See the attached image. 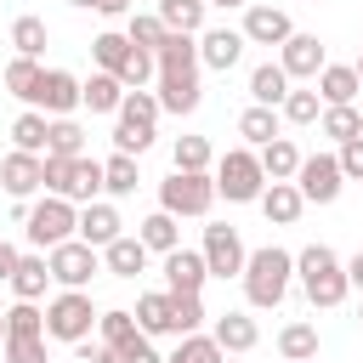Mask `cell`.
I'll return each instance as SVG.
<instances>
[{"label": "cell", "instance_id": "cell-1", "mask_svg": "<svg viewBox=\"0 0 363 363\" xmlns=\"http://www.w3.org/2000/svg\"><path fill=\"white\" fill-rule=\"evenodd\" d=\"M289 284H295V255L289 250H278V244L250 250V261H244V301L255 312H272L289 295Z\"/></svg>", "mask_w": 363, "mask_h": 363}, {"label": "cell", "instance_id": "cell-2", "mask_svg": "<svg viewBox=\"0 0 363 363\" xmlns=\"http://www.w3.org/2000/svg\"><path fill=\"white\" fill-rule=\"evenodd\" d=\"M295 278H301V289H306V301H312L318 312H329V306H340V301L352 295L346 261H340L329 244H306V250L295 255Z\"/></svg>", "mask_w": 363, "mask_h": 363}, {"label": "cell", "instance_id": "cell-3", "mask_svg": "<svg viewBox=\"0 0 363 363\" xmlns=\"http://www.w3.org/2000/svg\"><path fill=\"white\" fill-rule=\"evenodd\" d=\"M23 233H28V244H34V250H57V244L79 238V204H74V199H62V193H45L40 204H28V210H23Z\"/></svg>", "mask_w": 363, "mask_h": 363}, {"label": "cell", "instance_id": "cell-4", "mask_svg": "<svg viewBox=\"0 0 363 363\" xmlns=\"http://www.w3.org/2000/svg\"><path fill=\"white\" fill-rule=\"evenodd\" d=\"M216 193L227 204H255L267 193V170H261V153L244 142V147H227L216 159Z\"/></svg>", "mask_w": 363, "mask_h": 363}, {"label": "cell", "instance_id": "cell-5", "mask_svg": "<svg viewBox=\"0 0 363 363\" xmlns=\"http://www.w3.org/2000/svg\"><path fill=\"white\" fill-rule=\"evenodd\" d=\"M96 301L85 295V289H62V295H51V306H45V340H62V346H79V340H91L96 335Z\"/></svg>", "mask_w": 363, "mask_h": 363}, {"label": "cell", "instance_id": "cell-6", "mask_svg": "<svg viewBox=\"0 0 363 363\" xmlns=\"http://www.w3.org/2000/svg\"><path fill=\"white\" fill-rule=\"evenodd\" d=\"M216 199H221L216 170H170L159 182V210H170V216H210Z\"/></svg>", "mask_w": 363, "mask_h": 363}, {"label": "cell", "instance_id": "cell-7", "mask_svg": "<svg viewBox=\"0 0 363 363\" xmlns=\"http://www.w3.org/2000/svg\"><path fill=\"white\" fill-rule=\"evenodd\" d=\"M45 261H51V278H57L62 289H85V284L102 272V250L85 244V238H68V244L45 250Z\"/></svg>", "mask_w": 363, "mask_h": 363}, {"label": "cell", "instance_id": "cell-8", "mask_svg": "<svg viewBox=\"0 0 363 363\" xmlns=\"http://www.w3.org/2000/svg\"><path fill=\"white\" fill-rule=\"evenodd\" d=\"M199 250H204V267H210V278H244V261H250V250H244L238 227H227V221H210Z\"/></svg>", "mask_w": 363, "mask_h": 363}, {"label": "cell", "instance_id": "cell-9", "mask_svg": "<svg viewBox=\"0 0 363 363\" xmlns=\"http://www.w3.org/2000/svg\"><path fill=\"white\" fill-rule=\"evenodd\" d=\"M295 187L306 193V204H335L340 187H346V170H340L335 153H306L301 170H295Z\"/></svg>", "mask_w": 363, "mask_h": 363}, {"label": "cell", "instance_id": "cell-10", "mask_svg": "<svg viewBox=\"0 0 363 363\" xmlns=\"http://www.w3.org/2000/svg\"><path fill=\"white\" fill-rule=\"evenodd\" d=\"M278 62H284V74L289 79H318L323 74V62H329V51H323V40L318 34H289L284 45H278Z\"/></svg>", "mask_w": 363, "mask_h": 363}, {"label": "cell", "instance_id": "cell-11", "mask_svg": "<svg viewBox=\"0 0 363 363\" xmlns=\"http://www.w3.org/2000/svg\"><path fill=\"white\" fill-rule=\"evenodd\" d=\"M0 187H6L11 199L40 193V187H45V153H23V147H11V153L0 159Z\"/></svg>", "mask_w": 363, "mask_h": 363}, {"label": "cell", "instance_id": "cell-12", "mask_svg": "<svg viewBox=\"0 0 363 363\" xmlns=\"http://www.w3.org/2000/svg\"><path fill=\"white\" fill-rule=\"evenodd\" d=\"M204 284H210V267H204V250H170L164 255V289L170 295H204Z\"/></svg>", "mask_w": 363, "mask_h": 363}, {"label": "cell", "instance_id": "cell-13", "mask_svg": "<svg viewBox=\"0 0 363 363\" xmlns=\"http://www.w3.org/2000/svg\"><path fill=\"white\" fill-rule=\"evenodd\" d=\"M289 34H295V23L284 6H244V40L250 45H284Z\"/></svg>", "mask_w": 363, "mask_h": 363}, {"label": "cell", "instance_id": "cell-14", "mask_svg": "<svg viewBox=\"0 0 363 363\" xmlns=\"http://www.w3.org/2000/svg\"><path fill=\"white\" fill-rule=\"evenodd\" d=\"M244 45H250L244 28H204V34H199V62L216 68V74H227V68L244 57Z\"/></svg>", "mask_w": 363, "mask_h": 363}, {"label": "cell", "instance_id": "cell-15", "mask_svg": "<svg viewBox=\"0 0 363 363\" xmlns=\"http://www.w3.org/2000/svg\"><path fill=\"white\" fill-rule=\"evenodd\" d=\"M34 108H45L51 119L74 113V108H79V79H74L68 68H45V79H40V96H34Z\"/></svg>", "mask_w": 363, "mask_h": 363}, {"label": "cell", "instance_id": "cell-16", "mask_svg": "<svg viewBox=\"0 0 363 363\" xmlns=\"http://www.w3.org/2000/svg\"><path fill=\"white\" fill-rule=\"evenodd\" d=\"M255 204H261V216H267L272 227H295L301 210H306V193H301L295 182H267V193H261Z\"/></svg>", "mask_w": 363, "mask_h": 363}, {"label": "cell", "instance_id": "cell-17", "mask_svg": "<svg viewBox=\"0 0 363 363\" xmlns=\"http://www.w3.org/2000/svg\"><path fill=\"white\" fill-rule=\"evenodd\" d=\"M119 233H125V221H119V210H113L108 199H91V204H79V238H85V244L108 250Z\"/></svg>", "mask_w": 363, "mask_h": 363}, {"label": "cell", "instance_id": "cell-18", "mask_svg": "<svg viewBox=\"0 0 363 363\" xmlns=\"http://www.w3.org/2000/svg\"><path fill=\"white\" fill-rule=\"evenodd\" d=\"M147 255H153V250H147L136 233H119V238L102 250V267H108L113 278H142V272H147Z\"/></svg>", "mask_w": 363, "mask_h": 363}, {"label": "cell", "instance_id": "cell-19", "mask_svg": "<svg viewBox=\"0 0 363 363\" xmlns=\"http://www.w3.org/2000/svg\"><path fill=\"white\" fill-rule=\"evenodd\" d=\"M136 323H142V335H182L176 329V295L170 289H153V295H136Z\"/></svg>", "mask_w": 363, "mask_h": 363}, {"label": "cell", "instance_id": "cell-20", "mask_svg": "<svg viewBox=\"0 0 363 363\" xmlns=\"http://www.w3.org/2000/svg\"><path fill=\"white\" fill-rule=\"evenodd\" d=\"M119 102H125V79H119V74L96 68L91 79H79V108H91V113H119Z\"/></svg>", "mask_w": 363, "mask_h": 363}, {"label": "cell", "instance_id": "cell-21", "mask_svg": "<svg viewBox=\"0 0 363 363\" xmlns=\"http://www.w3.org/2000/svg\"><path fill=\"white\" fill-rule=\"evenodd\" d=\"M199 102H204L199 74H159V108L164 113H193Z\"/></svg>", "mask_w": 363, "mask_h": 363}, {"label": "cell", "instance_id": "cell-22", "mask_svg": "<svg viewBox=\"0 0 363 363\" xmlns=\"http://www.w3.org/2000/svg\"><path fill=\"white\" fill-rule=\"evenodd\" d=\"M312 85H318L323 108H335V102H357V91H363V79H357L352 62H323V74H318Z\"/></svg>", "mask_w": 363, "mask_h": 363}, {"label": "cell", "instance_id": "cell-23", "mask_svg": "<svg viewBox=\"0 0 363 363\" xmlns=\"http://www.w3.org/2000/svg\"><path fill=\"white\" fill-rule=\"evenodd\" d=\"M153 57H159V74H199L204 68L199 62V34H176V28H170V40Z\"/></svg>", "mask_w": 363, "mask_h": 363}, {"label": "cell", "instance_id": "cell-24", "mask_svg": "<svg viewBox=\"0 0 363 363\" xmlns=\"http://www.w3.org/2000/svg\"><path fill=\"white\" fill-rule=\"evenodd\" d=\"M289 91H295V79L284 74V62H261L250 74V102H261V108H284Z\"/></svg>", "mask_w": 363, "mask_h": 363}, {"label": "cell", "instance_id": "cell-25", "mask_svg": "<svg viewBox=\"0 0 363 363\" xmlns=\"http://www.w3.org/2000/svg\"><path fill=\"white\" fill-rule=\"evenodd\" d=\"M45 284H57V278H51L45 250L23 255V261H17V272H11V295H17V301H40V295H45Z\"/></svg>", "mask_w": 363, "mask_h": 363}, {"label": "cell", "instance_id": "cell-26", "mask_svg": "<svg viewBox=\"0 0 363 363\" xmlns=\"http://www.w3.org/2000/svg\"><path fill=\"white\" fill-rule=\"evenodd\" d=\"M210 335L221 340V352H255V340H261V329H255L250 312H221L210 323Z\"/></svg>", "mask_w": 363, "mask_h": 363}, {"label": "cell", "instance_id": "cell-27", "mask_svg": "<svg viewBox=\"0 0 363 363\" xmlns=\"http://www.w3.org/2000/svg\"><path fill=\"white\" fill-rule=\"evenodd\" d=\"M255 153H261L267 182H295V170H301V159H306V153H301L289 136H272V142H267V147H255Z\"/></svg>", "mask_w": 363, "mask_h": 363}, {"label": "cell", "instance_id": "cell-28", "mask_svg": "<svg viewBox=\"0 0 363 363\" xmlns=\"http://www.w3.org/2000/svg\"><path fill=\"white\" fill-rule=\"evenodd\" d=\"M45 136H51V113H45V108H23V113L11 119V147L45 153Z\"/></svg>", "mask_w": 363, "mask_h": 363}, {"label": "cell", "instance_id": "cell-29", "mask_svg": "<svg viewBox=\"0 0 363 363\" xmlns=\"http://www.w3.org/2000/svg\"><path fill=\"white\" fill-rule=\"evenodd\" d=\"M136 238H142L153 255H170V250L182 244V216H170V210H153V216L136 227Z\"/></svg>", "mask_w": 363, "mask_h": 363}, {"label": "cell", "instance_id": "cell-30", "mask_svg": "<svg viewBox=\"0 0 363 363\" xmlns=\"http://www.w3.org/2000/svg\"><path fill=\"white\" fill-rule=\"evenodd\" d=\"M40 79H45L40 57H11V62H6V91H11L17 102H28V108H34V96H40Z\"/></svg>", "mask_w": 363, "mask_h": 363}, {"label": "cell", "instance_id": "cell-31", "mask_svg": "<svg viewBox=\"0 0 363 363\" xmlns=\"http://www.w3.org/2000/svg\"><path fill=\"white\" fill-rule=\"evenodd\" d=\"M278 119H284L278 108H261V102H250V108L238 113V136H244L250 147H267L272 136H284V130H278Z\"/></svg>", "mask_w": 363, "mask_h": 363}, {"label": "cell", "instance_id": "cell-32", "mask_svg": "<svg viewBox=\"0 0 363 363\" xmlns=\"http://www.w3.org/2000/svg\"><path fill=\"white\" fill-rule=\"evenodd\" d=\"M136 182H142L136 153H113V159H102V193H108V199H130Z\"/></svg>", "mask_w": 363, "mask_h": 363}, {"label": "cell", "instance_id": "cell-33", "mask_svg": "<svg viewBox=\"0 0 363 363\" xmlns=\"http://www.w3.org/2000/svg\"><path fill=\"white\" fill-rule=\"evenodd\" d=\"M62 199H74V204H91V199H102V159H74V170H68V187H62Z\"/></svg>", "mask_w": 363, "mask_h": 363}, {"label": "cell", "instance_id": "cell-34", "mask_svg": "<svg viewBox=\"0 0 363 363\" xmlns=\"http://www.w3.org/2000/svg\"><path fill=\"white\" fill-rule=\"evenodd\" d=\"M323 136L340 147V142H352V136H363V108L357 102H335V108H323Z\"/></svg>", "mask_w": 363, "mask_h": 363}, {"label": "cell", "instance_id": "cell-35", "mask_svg": "<svg viewBox=\"0 0 363 363\" xmlns=\"http://www.w3.org/2000/svg\"><path fill=\"white\" fill-rule=\"evenodd\" d=\"M204 11H210V0H159L164 28H176V34H204Z\"/></svg>", "mask_w": 363, "mask_h": 363}, {"label": "cell", "instance_id": "cell-36", "mask_svg": "<svg viewBox=\"0 0 363 363\" xmlns=\"http://www.w3.org/2000/svg\"><path fill=\"white\" fill-rule=\"evenodd\" d=\"M221 357H227L221 340L204 335V329H193V335H176V352H170L164 363H221Z\"/></svg>", "mask_w": 363, "mask_h": 363}, {"label": "cell", "instance_id": "cell-37", "mask_svg": "<svg viewBox=\"0 0 363 363\" xmlns=\"http://www.w3.org/2000/svg\"><path fill=\"white\" fill-rule=\"evenodd\" d=\"M170 170H216V147H210V136H176V147H170Z\"/></svg>", "mask_w": 363, "mask_h": 363}, {"label": "cell", "instance_id": "cell-38", "mask_svg": "<svg viewBox=\"0 0 363 363\" xmlns=\"http://www.w3.org/2000/svg\"><path fill=\"white\" fill-rule=\"evenodd\" d=\"M136 335H142V323H136V312H130V306H108V312L96 318V340H108L113 352H119L125 340H136Z\"/></svg>", "mask_w": 363, "mask_h": 363}, {"label": "cell", "instance_id": "cell-39", "mask_svg": "<svg viewBox=\"0 0 363 363\" xmlns=\"http://www.w3.org/2000/svg\"><path fill=\"white\" fill-rule=\"evenodd\" d=\"M11 45H17V57H40V51L51 45V28H45V17L23 11V17L11 23Z\"/></svg>", "mask_w": 363, "mask_h": 363}, {"label": "cell", "instance_id": "cell-40", "mask_svg": "<svg viewBox=\"0 0 363 363\" xmlns=\"http://www.w3.org/2000/svg\"><path fill=\"white\" fill-rule=\"evenodd\" d=\"M45 153H62V159H79V153H85V125H79L74 113H62V119H51V136H45Z\"/></svg>", "mask_w": 363, "mask_h": 363}, {"label": "cell", "instance_id": "cell-41", "mask_svg": "<svg viewBox=\"0 0 363 363\" xmlns=\"http://www.w3.org/2000/svg\"><path fill=\"white\" fill-rule=\"evenodd\" d=\"M278 357H284V363L318 357V329H312V323H284V329H278Z\"/></svg>", "mask_w": 363, "mask_h": 363}, {"label": "cell", "instance_id": "cell-42", "mask_svg": "<svg viewBox=\"0 0 363 363\" xmlns=\"http://www.w3.org/2000/svg\"><path fill=\"white\" fill-rule=\"evenodd\" d=\"M125 40H130V45H142V51H159V45L170 40V28H164V17H159V11H136V17L125 23Z\"/></svg>", "mask_w": 363, "mask_h": 363}, {"label": "cell", "instance_id": "cell-43", "mask_svg": "<svg viewBox=\"0 0 363 363\" xmlns=\"http://www.w3.org/2000/svg\"><path fill=\"white\" fill-rule=\"evenodd\" d=\"M119 79H125V91H147V79H159V57L130 45V57L119 62Z\"/></svg>", "mask_w": 363, "mask_h": 363}, {"label": "cell", "instance_id": "cell-44", "mask_svg": "<svg viewBox=\"0 0 363 363\" xmlns=\"http://www.w3.org/2000/svg\"><path fill=\"white\" fill-rule=\"evenodd\" d=\"M159 91H125V102H119V113L113 119H125V125H159Z\"/></svg>", "mask_w": 363, "mask_h": 363}, {"label": "cell", "instance_id": "cell-45", "mask_svg": "<svg viewBox=\"0 0 363 363\" xmlns=\"http://www.w3.org/2000/svg\"><path fill=\"white\" fill-rule=\"evenodd\" d=\"M125 57H130V40H125L119 28H108V34H96V40H91V62H96V68L119 74V62H125Z\"/></svg>", "mask_w": 363, "mask_h": 363}, {"label": "cell", "instance_id": "cell-46", "mask_svg": "<svg viewBox=\"0 0 363 363\" xmlns=\"http://www.w3.org/2000/svg\"><path fill=\"white\" fill-rule=\"evenodd\" d=\"M278 113H284L289 125H318V119H323V96H318V85H312V91H289Z\"/></svg>", "mask_w": 363, "mask_h": 363}, {"label": "cell", "instance_id": "cell-47", "mask_svg": "<svg viewBox=\"0 0 363 363\" xmlns=\"http://www.w3.org/2000/svg\"><path fill=\"white\" fill-rule=\"evenodd\" d=\"M6 329L11 335H45V312L34 306V301H17V306H6ZM6 335V340H11Z\"/></svg>", "mask_w": 363, "mask_h": 363}, {"label": "cell", "instance_id": "cell-48", "mask_svg": "<svg viewBox=\"0 0 363 363\" xmlns=\"http://www.w3.org/2000/svg\"><path fill=\"white\" fill-rule=\"evenodd\" d=\"M147 147H153V125H125V119L113 125V153H136L142 159Z\"/></svg>", "mask_w": 363, "mask_h": 363}, {"label": "cell", "instance_id": "cell-49", "mask_svg": "<svg viewBox=\"0 0 363 363\" xmlns=\"http://www.w3.org/2000/svg\"><path fill=\"white\" fill-rule=\"evenodd\" d=\"M0 357L6 363H45V335H11L0 346Z\"/></svg>", "mask_w": 363, "mask_h": 363}, {"label": "cell", "instance_id": "cell-50", "mask_svg": "<svg viewBox=\"0 0 363 363\" xmlns=\"http://www.w3.org/2000/svg\"><path fill=\"white\" fill-rule=\"evenodd\" d=\"M204 295H176V329L182 335H193V329H204Z\"/></svg>", "mask_w": 363, "mask_h": 363}, {"label": "cell", "instance_id": "cell-51", "mask_svg": "<svg viewBox=\"0 0 363 363\" xmlns=\"http://www.w3.org/2000/svg\"><path fill=\"white\" fill-rule=\"evenodd\" d=\"M340 170H346V182H363V136H352V142H340Z\"/></svg>", "mask_w": 363, "mask_h": 363}, {"label": "cell", "instance_id": "cell-52", "mask_svg": "<svg viewBox=\"0 0 363 363\" xmlns=\"http://www.w3.org/2000/svg\"><path fill=\"white\" fill-rule=\"evenodd\" d=\"M119 363H164V357L153 352V335H136V340L119 346Z\"/></svg>", "mask_w": 363, "mask_h": 363}, {"label": "cell", "instance_id": "cell-53", "mask_svg": "<svg viewBox=\"0 0 363 363\" xmlns=\"http://www.w3.org/2000/svg\"><path fill=\"white\" fill-rule=\"evenodd\" d=\"M68 170H74V159L45 153V193H62V187H68Z\"/></svg>", "mask_w": 363, "mask_h": 363}, {"label": "cell", "instance_id": "cell-54", "mask_svg": "<svg viewBox=\"0 0 363 363\" xmlns=\"http://www.w3.org/2000/svg\"><path fill=\"white\" fill-rule=\"evenodd\" d=\"M74 352H79V363H119V352H113L108 340H79Z\"/></svg>", "mask_w": 363, "mask_h": 363}, {"label": "cell", "instance_id": "cell-55", "mask_svg": "<svg viewBox=\"0 0 363 363\" xmlns=\"http://www.w3.org/2000/svg\"><path fill=\"white\" fill-rule=\"evenodd\" d=\"M17 261H23V250H11V244L0 238V284H11V272H17Z\"/></svg>", "mask_w": 363, "mask_h": 363}, {"label": "cell", "instance_id": "cell-56", "mask_svg": "<svg viewBox=\"0 0 363 363\" xmlns=\"http://www.w3.org/2000/svg\"><path fill=\"white\" fill-rule=\"evenodd\" d=\"M346 278H352V289H363V250L346 261Z\"/></svg>", "mask_w": 363, "mask_h": 363}, {"label": "cell", "instance_id": "cell-57", "mask_svg": "<svg viewBox=\"0 0 363 363\" xmlns=\"http://www.w3.org/2000/svg\"><path fill=\"white\" fill-rule=\"evenodd\" d=\"M210 6H227V11H233V6H250V0H210Z\"/></svg>", "mask_w": 363, "mask_h": 363}, {"label": "cell", "instance_id": "cell-58", "mask_svg": "<svg viewBox=\"0 0 363 363\" xmlns=\"http://www.w3.org/2000/svg\"><path fill=\"white\" fill-rule=\"evenodd\" d=\"M6 335H11V329H6V312H0V346H6Z\"/></svg>", "mask_w": 363, "mask_h": 363}, {"label": "cell", "instance_id": "cell-59", "mask_svg": "<svg viewBox=\"0 0 363 363\" xmlns=\"http://www.w3.org/2000/svg\"><path fill=\"white\" fill-rule=\"evenodd\" d=\"M352 68H357V79H363V51H357V62H352Z\"/></svg>", "mask_w": 363, "mask_h": 363}, {"label": "cell", "instance_id": "cell-60", "mask_svg": "<svg viewBox=\"0 0 363 363\" xmlns=\"http://www.w3.org/2000/svg\"><path fill=\"white\" fill-rule=\"evenodd\" d=\"M301 363H318V357H301Z\"/></svg>", "mask_w": 363, "mask_h": 363}, {"label": "cell", "instance_id": "cell-61", "mask_svg": "<svg viewBox=\"0 0 363 363\" xmlns=\"http://www.w3.org/2000/svg\"><path fill=\"white\" fill-rule=\"evenodd\" d=\"M357 318H363V312H357Z\"/></svg>", "mask_w": 363, "mask_h": 363}]
</instances>
